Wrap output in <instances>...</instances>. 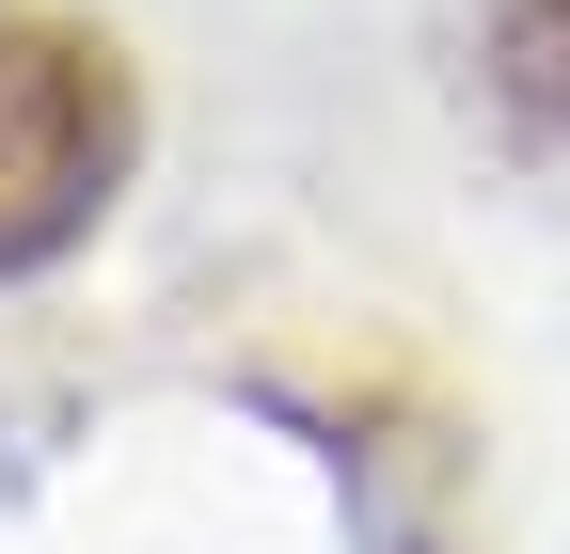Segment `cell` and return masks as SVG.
Returning <instances> with one entry per match:
<instances>
[{
    "label": "cell",
    "mask_w": 570,
    "mask_h": 554,
    "mask_svg": "<svg viewBox=\"0 0 570 554\" xmlns=\"http://www.w3.org/2000/svg\"><path fill=\"white\" fill-rule=\"evenodd\" d=\"M127 63L48 0H0V286L96 238V206L127 190Z\"/></svg>",
    "instance_id": "1"
},
{
    "label": "cell",
    "mask_w": 570,
    "mask_h": 554,
    "mask_svg": "<svg viewBox=\"0 0 570 554\" xmlns=\"http://www.w3.org/2000/svg\"><path fill=\"white\" fill-rule=\"evenodd\" d=\"M491 96L523 144H570V0H491Z\"/></svg>",
    "instance_id": "2"
}]
</instances>
